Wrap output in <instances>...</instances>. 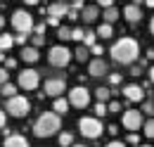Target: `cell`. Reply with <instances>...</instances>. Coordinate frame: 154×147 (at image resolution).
Here are the masks:
<instances>
[{
    "label": "cell",
    "instance_id": "4fadbf2b",
    "mask_svg": "<svg viewBox=\"0 0 154 147\" xmlns=\"http://www.w3.org/2000/svg\"><path fill=\"white\" fill-rule=\"evenodd\" d=\"M2 147H29V140L24 135H19V133H10V135H5Z\"/></svg>",
    "mask_w": 154,
    "mask_h": 147
},
{
    "label": "cell",
    "instance_id": "db71d44e",
    "mask_svg": "<svg viewBox=\"0 0 154 147\" xmlns=\"http://www.w3.org/2000/svg\"><path fill=\"white\" fill-rule=\"evenodd\" d=\"M140 147H152V145H140Z\"/></svg>",
    "mask_w": 154,
    "mask_h": 147
},
{
    "label": "cell",
    "instance_id": "d4e9b609",
    "mask_svg": "<svg viewBox=\"0 0 154 147\" xmlns=\"http://www.w3.org/2000/svg\"><path fill=\"white\" fill-rule=\"evenodd\" d=\"M59 145L62 147H71L74 145V135H71V133H59Z\"/></svg>",
    "mask_w": 154,
    "mask_h": 147
},
{
    "label": "cell",
    "instance_id": "ffe728a7",
    "mask_svg": "<svg viewBox=\"0 0 154 147\" xmlns=\"http://www.w3.org/2000/svg\"><path fill=\"white\" fill-rule=\"evenodd\" d=\"M102 17H104L107 24H114L116 19H119V10H116V7H107V10L102 12Z\"/></svg>",
    "mask_w": 154,
    "mask_h": 147
},
{
    "label": "cell",
    "instance_id": "8fae6325",
    "mask_svg": "<svg viewBox=\"0 0 154 147\" xmlns=\"http://www.w3.org/2000/svg\"><path fill=\"white\" fill-rule=\"evenodd\" d=\"M123 97H126L128 102H142V100H145V88L137 86V83H131V86L123 88Z\"/></svg>",
    "mask_w": 154,
    "mask_h": 147
},
{
    "label": "cell",
    "instance_id": "e575fe53",
    "mask_svg": "<svg viewBox=\"0 0 154 147\" xmlns=\"http://www.w3.org/2000/svg\"><path fill=\"white\" fill-rule=\"evenodd\" d=\"M43 43H45V36H36L33 33V48H40Z\"/></svg>",
    "mask_w": 154,
    "mask_h": 147
},
{
    "label": "cell",
    "instance_id": "f907efd6",
    "mask_svg": "<svg viewBox=\"0 0 154 147\" xmlns=\"http://www.w3.org/2000/svg\"><path fill=\"white\" fill-rule=\"evenodd\" d=\"M5 59H7V57H5V52L0 50V62H2V64H5Z\"/></svg>",
    "mask_w": 154,
    "mask_h": 147
},
{
    "label": "cell",
    "instance_id": "7c38bea8",
    "mask_svg": "<svg viewBox=\"0 0 154 147\" xmlns=\"http://www.w3.org/2000/svg\"><path fill=\"white\" fill-rule=\"evenodd\" d=\"M88 74H90V76H107V74H109V69H107V62H104L102 57L90 59V64H88Z\"/></svg>",
    "mask_w": 154,
    "mask_h": 147
},
{
    "label": "cell",
    "instance_id": "f5cc1de1",
    "mask_svg": "<svg viewBox=\"0 0 154 147\" xmlns=\"http://www.w3.org/2000/svg\"><path fill=\"white\" fill-rule=\"evenodd\" d=\"M71 147H85V145H71Z\"/></svg>",
    "mask_w": 154,
    "mask_h": 147
},
{
    "label": "cell",
    "instance_id": "6da1fadb",
    "mask_svg": "<svg viewBox=\"0 0 154 147\" xmlns=\"http://www.w3.org/2000/svg\"><path fill=\"white\" fill-rule=\"evenodd\" d=\"M112 59L119 64H135V59L140 57V48L135 38H121L112 45Z\"/></svg>",
    "mask_w": 154,
    "mask_h": 147
},
{
    "label": "cell",
    "instance_id": "f546056e",
    "mask_svg": "<svg viewBox=\"0 0 154 147\" xmlns=\"http://www.w3.org/2000/svg\"><path fill=\"white\" fill-rule=\"evenodd\" d=\"M83 38H85V31H83V29H74V31H71V40H81V43H83Z\"/></svg>",
    "mask_w": 154,
    "mask_h": 147
},
{
    "label": "cell",
    "instance_id": "2e32d148",
    "mask_svg": "<svg viewBox=\"0 0 154 147\" xmlns=\"http://www.w3.org/2000/svg\"><path fill=\"white\" fill-rule=\"evenodd\" d=\"M97 17H100L97 5H85V7L81 10V19H83V21H88V24H90V21H95Z\"/></svg>",
    "mask_w": 154,
    "mask_h": 147
},
{
    "label": "cell",
    "instance_id": "7a4b0ae2",
    "mask_svg": "<svg viewBox=\"0 0 154 147\" xmlns=\"http://www.w3.org/2000/svg\"><path fill=\"white\" fill-rule=\"evenodd\" d=\"M59 126H62V121H59L57 111H43L36 119V124H33V133L38 138H50V135H55L59 130Z\"/></svg>",
    "mask_w": 154,
    "mask_h": 147
},
{
    "label": "cell",
    "instance_id": "681fc988",
    "mask_svg": "<svg viewBox=\"0 0 154 147\" xmlns=\"http://www.w3.org/2000/svg\"><path fill=\"white\" fill-rule=\"evenodd\" d=\"M145 5H147V7H152V10H154V0H145Z\"/></svg>",
    "mask_w": 154,
    "mask_h": 147
},
{
    "label": "cell",
    "instance_id": "74e56055",
    "mask_svg": "<svg viewBox=\"0 0 154 147\" xmlns=\"http://www.w3.org/2000/svg\"><path fill=\"white\" fill-rule=\"evenodd\" d=\"M33 33H36V36H43V33H45V24H36V26H33Z\"/></svg>",
    "mask_w": 154,
    "mask_h": 147
},
{
    "label": "cell",
    "instance_id": "816d5d0a",
    "mask_svg": "<svg viewBox=\"0 0 154 147\" xmlns=\"http://www.w3.org/2000/svg\"><path fill=\"white\" fill-rule=\"evenodd\" d=\"M2 26H5V17L0 14V29H2Z\"/></svg>",
    "mask_w": 154,
    "mask_h": 147
},
{
    "label": "cell",
    "instance_id": "5bb4252c",
    "mask_svg": "<svg viewBox=\"0 0 154 147\" xmlns=\"http://www.w3.org/2000/svg\"><path fill=\"white\" fill-rule=\"evenodd\" d=\"M69 5H64V2H52L50 7H48V17H57V19H62V17H66L69 14Z\"/></svg>",
    "mask_w": 154,
    "mask_h": 147
},
{
    "label": "cell",
    "instance_id": "d6986e66",
    "mask_svg": "<svg viewBox=\"0 0 154 147\" xmlns=\"http://www.w3.org/2000/svg\"><path fill=\"white\" fill-rule=\"evenodd\" d=\"M97 36H100V38H112V36H114L112 24H107V21H104V24H100V26H97Z\"/></svg>",
    "mask_w": 154,
    "mask_h": 147
},
{
    "label": "cell",
    "instance_id": "9a60e30c",
    "mask_svg": "<svg viewBox=\"0 0 154 147\" xmlns=\"http://www.w3.org/2000/svg\"><path fill=\"white\" fill-rule=\"evenodd\" d=\"M123 17H126V21H131V24H137L140 17H142V12H140V7L133 2V5H126V7H123Z\"/></svg>",
    "mask_w": 154,
    "mask_h": 147
},
{
    "label": "cell",
    "instance_id": "1f68e13d",
    "mask_svg": "<svg viewBox=\"0 0 154 147\" xmlns=\"http://www.w3.org/2000/svg\"><path fill=\"white\" fill-rule=\"evenodd\" d=\"M5 83H7V69H5V67H0V88H2Z\"/></svg>",
    "mask_w": 154,
    "mask_h": 147
},
{
    "label": "cell",
    "instance_id": "603a6c76",
    "mask_svg": "<svg viewBox=\"0 0 154 147\" xmlns=\"http://www.w3.org/2000/svg\"><path fill=\"white\" fill-rule=\"evenodd\" d=\"M14 45V36H0V50L5 52V50H10Z\"/></svg>",
    "mask_w": 154,
    "mask_h": 147
},
{
    "label": "cell",
    "instance_id": "83f0119b",
    "mask_svg": "<svg viewBox=\"0 0 154 147\" xmlns=\"http://www.w3.org/2000/svg\"><path fill=\"white\" fill-rule=\"evenodd\" d=\"M95 114L97 116H104V114H109V107H107L104 102H97L95 105Z\"/></svg>",
    "mask_w": 154,
    "mask_h": 147
},
{
    "label": "cell",
    "instance_id": "cb8c5ba5",
    "mask_svg": "<svg viewBox=\"0 0 154 147\" xmlns=\"http://www.w3.org/2000/svg\"><path fill=\"white\" fill-rule=\"evenodd\" d=\"M71 31H74V29H69V26H59L57 29V38L59 40H71Z\"/></svg>",
    "mask_w": 154,
    "mask_h": 147
},
{
    "label": "cell",
    "instance_id": "b9f144b4",
    "mask_svg": "<svg viewBox=\"0 0 154 147\" xmlns=\"http://www.w3.org/2000/svg\"><path fill=\"white\" fill-rule=\"evenodd\" d=\"M48 24H50V26H55V29H59V19L57 17H48Z\"/></svg>",
    "mask_w": 154,
    "mask_h": 147
},
{
    "label": "cell",
    "instance_id": "d6a6232c",
    "mask_svg": "<svg viewBox=\"0 0 154 147\" xmlns=\"http://www.w3.org/2000/svg\"><path fill=\"white\" fill-rule=\"evenodd\" d=\"M126 142H128V145H137V142H140V138H137V133H131V135L126 138Z\"/></svg>",
    "mask_w": 154,
    "mask_h": 147
},
{
    "label": "cell",
    "instance_id": "52a82bcc",
    "mask_svg": "<svg viewBox=\"0 0 154 147\" xmlns=\"http://www.w3.org/2000/svg\"><path fill=\"white\" fill-rule=\"evenodd\" d=\"M69 102H71V107H76V109L88 107V105H90V92H88V88H85V86L71 88V90H69Z\"/></svg>",
    "mask_w": 154,
    "mask_h": 147
},
{
    "label": "cell",
    "instance_id": "f1b7e54d",
    "mask_svg": "<svg viewBox=\"0 0 154 147\" xmlns=\"http://www.w3.org/2000/svg\"><path fill=\"white\" fill-rule=\"evenodd\" d=\"M145 135H147V138H154V119L145 121Z\"/></svg>",
    "mask_w": 154,
    "mask_h": 147
},
{
    "label": "cell",
    "instance_id": "d590c367",
    "mask_svg": "<svg viewBox=\"0 0 154 147\" xmlns=\"http://www.w3.org/2000/svg\"><path fill=\"white\" fill-rule=\"evenodd\" d=\"M142 111H145V114H154V102H145V105H142Z\"/></svg>",
    "mask_w": 154,
    "mask_h": 147
},
{
    "label": "cell",
    "instance_id": "7dc6e473",
    "mask_svg": "<svg viewBox=\"0 0 154 147\" xmlns=\"http://www.w3.org/2000/svg\"><path fill=\"white\" fill-rule=\"evenodd\" d=\"M149 31H152V36H154V17L149 19Z\"/></svg>",
    "mask_w": 154,
    "mask_h": 147
},
{
    "label": "cell",
    "instance_id": "277c9868",
    "mask_svg": "<svg viewBox=\"0 0 154 147\" xmlns=\"http://www.w3.org/2000/svg\"><path fill=\"white\" fill-rule=\"evenodd\" d=\"M7 114L14 116V119H21L31 111V102L24 97V95H14V97H7Z\"/></svg>",
    "mask_w": 154,
    "mask_h": 147
},
{
    "label": "cell",
    "instance_id": "4316f807",
    "mask_svg": "<svg viewBox=\"0 0 154 147\" xmlns=\"http://www.w3.org/2000/svg\"><path fill=\"white\" fill-rule=\"evenodd\" d=\"M95 38H97V31H85V38H83V45L93 48V45H95Z\"/></svg>",
    "mask_w": 154,
    "mask_h": 147
},
{
    "label": "cell",
    "instance_id": "11a10c76",
    "mask_svg": "<svg viewBox=\"0 0 154 147\" xmlns=\"http://www.w3.org/2000/svg\"><path fill=\"white\" fill-rule=\"evenodd\" d=\"M137 2H142V0H135V5H137Z\"/></svg>",
    "mask_w": 154,
    "mask_h": 147
},
{
    "label": "cell",
    "instance_id": "7402d4cb",
    "mask_svg": "<svg viewBox=\"0 0 154 147\" xmlns=\"http://www.w3.org/2000/svg\"><path fill=\"white\" fill-rule=\"evenodd\" d=\"M88 45H81V48H76V52H74V57H76L78 62H88Z\"/></svg>",
    "mask_w": 154,
    "mask_h": 147
},
{
    "label": "cell",
    "instance_id": "f6af8a7d",
    "mask_svg": "<svg viewBox=\"0 0 154 147\" xmlns=\"http://www.w3.org/2000/svg\"><path fill=\"white\" fill-rule=\"evenodd\" d=\"M145 57H147V59H154V50H147V55H145Z\"/></svg>",
    "mask_w": 154,
    "mask_h": 147
},
{
    "label": "cell",
    "instance_id": "44dd1931",
    "mask_svg": "<svg viewBox=\"0 0 154 147\" xmlns=\"http://www.w3.org/2000/svg\"><path fill=\"white\" fill-rule=\"evenodd\" d=\"M109 95H112V90H109V88H104V86H100V88L95 90V97L100 100V102H107V100H109Z\"/></svg>",
    "mask_w": 154,
    "mask_h": 147
},
{
    "label": "cell",
    "instance_id": "c3c4849f",
    "mask_svg": "<svg viewBox=\"0 0 154 147\" xmlns=\"http://www.w3.org/2000/svg\"><path fill=\"white\" fill-rule=\"evenodd\" d=\"M24 2H26V5H38L40 0H24Z\"/></svg>",
    "mask_w": 154,
    "mask_h": 147
},
{
    "label": "cell",
    "instance_id": "5b68a950",
    "mask_svg": "<svg viewBox=\"0 0 154 147\" xmlns=\"http://www.w3.org/2000/svg\"><path fill=\"white\" fill-rule=\"evenodd\" d=\"M12 26H14L17 33H26V36H29L36 24H33V17H31L26 10H17V12L12 14Z\"/></svg>",
    "mask_w": 154,
    "mask_h": 147
},
{
    "label": "cell",
    "instance_id": "e0dca14e",
    "mask_svg": "<svg viewBox=\"0 0 154 147\" xmlns=\"http://www.w3.org/2000/svg\"><path fill=\"white\" fill-rule=\"evenodd\" d=\"M21 59L29 62V64L38 62V48H33V45H24V48H21Z\"/></svg>",
    "mask_w": 154,
    "mask_h": 147
},
{
    "label": "cell",
    "instance_id": "3957f363",
    "mask_svg": "<svg viewBox=\"0 0 154 147\" xmlns=\"http://www.w3.org/2000/svg\"><path fill=\"white\" fill-rule=\"evenodd\" d=\"M78 128H81V135L88 138V140H97L102 135V130H104L102 124H100V119H95V116H83L78 121Z\"/></svg>",
    "mask_w": 154,
    "mask_h": 147
},
{
    "label": "cell",
    "instance_id": "ba28073f",
    "mask_svg": "<svg viewBox=\"0 0 154 147\" xmlns=\"http://www.w3.org/2000/svg\"><path fill=\"white\" fill-rule=\"evenodd\" d=\"M38 83H40V74L36 69H24L19 74V88H24V90H36Z\"/></svg>",
    "mask_w": 154,
    "mask_h": 147
},
{
    "label": "cell",
    "instance_id": "30bf717a",
    "mask_svg": "<svg viewBox=\"0 0 154 147\" xmlns=\"http://www.w3.org/2000/svg\"><path fill=\"white\" fill-rule=\"evenodd\" d=\"M121 124H123V128H126V130H140V126H142V111H137V109L123 111Z\"/></svg>",
    "mask_w": 154,
    "mask_h": 147
},
{
    "label": "cell",
    "instance_id": "60d3db41",
    "mask_svg": "<svg viewBox=\"0 0 154 147\" xmlns=\"http://www.w3.org/2000/svg\"><path fill=\"white\" fill-rule=\"evenodd\" d=\"M90 52H93V55H102V52H104V50H102V45H93V48H90Z\"/></svg>",
    "mask_w": 154,
    "mask_h": 147
},
{
    "label": "cell",
    "instance_id": "836d02e7",
    "mask_svg": "<svg viewBox=\"0 0 154 147\" xmlns=\"http://www.w3.org/2000/svg\"><path fill=\"white\" fill-rule=\"evenodd\" d=\"M14 67H17V59L14 57H7L5 59V69H14Z\"/></svg>",
    "mask_w": 154,
    "mask_h": 147
},
{
    "label": "cell",
    "instance_id": "7bdbcfd3",
    "mask_svg": "<svg viewBox=\"0 0 154 147\" xmlns=\"http://www.w3.org/2000/svg\"><path fill=\"white\" fill-rule=\"evenodd\" d=\"M97 2H100L104 10H107V7H114V0H97Z\"/></svg>",
    "mask_w": 154,
    "mask_h": 147
},
{
    "label": "cell",
    "instance_id": "ac0fdd59",
    "mask_svg": "<svg viewBox=\"0 0 154 147\" xmlns=\"http://www.w3.org/2000/svg\"><path fill=\"white\" fill-rule=\"evenodd\" d=\"M69 100H64V97H55V105H52V111H57V114H66L69 111Z\"/></svg>",
    "mask_w": 154,
    "mask_h": 147
},
{
    "label": "cell",
    "instance_id": "8992f818",
    "mask_svg": "<svg viewBox=\"0 0 154 147\" xmlns=\"http://www.w3.org/2000/svg\"><path fill=\"white\" fill-rule=\"evenodd\" d=\"M71 57H74V52H71L69 48H64V45H55V48H50V55H48V62H50L52 67L62 69V67H66V64L71 62Z\"/></svg>",
    "mask_w": 154,
    "mask_h": 147
},
{
    "label": "cell",
    "instance_id": "ee69618b",
    "mask_svg": "<svg viewBox=\"0 0 154 147\" xmlns=\"http://www.w3.org/2000/svg\"><path fill=\"white\" fill-rule=\"evenodd\" d=\"M107 147H126V145H123V142H119V140H112Z\"/></svg>",
    "mask_w": 154,
    "mask_h": 147
},
{
    "label": "cell",
    "instance_id": "8d00e7d4",
    "mask_svg": "<svg viewBox=\"0 0 154 147\" xmlns=\"http://www.w3.org/2000/svg\"><path fill=\"white\" fill-rule=\"evenodd\" d=\"M26 33H19V36H14V43H17V45H26Z\"/></svg>",
    "mask_w": 154,
    "mask_h": 147
},
{
    "label": "cell",
    "instance_id": "bcb514c9",
    "mask_svg": "<svg viewBox=\"0 0 154 147\" xmlns=\"http://www.w3.org/2000/svg\"><path fill=\"white\" fill-rule=\"evenodd\" d=\"M149 81L154 83V67H149Z\"/></svg>",
    "mask_w": 154,
    "mask_h": 147
},
{
    "label": "cell",
    "instance_id": "f35d334b",
    "mask_svg": "<svg viewBox=\"0 0 154 147\" xmlns=\"http://www.w3.org/2000/svg\"><path fill=\"white\" fill-rule=\"evenodd\" d=\"M107 107H109V114H114V111H121V105H119V102H109Z\"/></svg>",
    "mask_w": 154,
    "mask_h": 147
},
{
    "label": "cell",
    "instance_id": "ab89813d",
    "mask_svg": "<svg viewBox=\"0 0 154 147\" xmlns=\"http://www.w3.org/2000/svg\"><path fill=\"white\" fill-rule=\"evenodd\" d=\"M5 124H7V114L0 109V130H5Z\"/></svg>",
    "mask_w": 154,
    "mask_h": 147
},
{
    "label": "cell",
    "instance_id": "9c48e42d",
    "mask_svg": "<svg viewBox=\"0 0 154 147\" xmlns=\"http://www.w3.org/2000/svg\"><path fill=\"white\" fill-rule=\"evenodd\" d=\"M64 88H66V81H64L62 76H55V78H48V81H45L43 92L50 95V97H59V95L64 92Z\"/></svg>",
    "mask_w": 154,
    "mask_h": 147
},
{
    "label": "cell",
    "instance_id": "484cf974",
    "mask_svg": "<svg viewBox=\"0 0 154 147\" xmlns=\"http://www.w3.org/2000/svg\"><path fill=\"white\" fill-rule=\"evenodd\" d=\"M0 92H2L5 97H14V95H17V88H14L12 83H5V86L0 88Z\"/></svg>",
    "mask_w": 154,
    "mask_h": 147
},
{
    "label": "cell",
    "instance_id": "4dcf8cb0",
    "mask_svg": "<svg viewBox=\"0 0 154 147\" xmlns=\"http://www.w3.org/2000/svg\"><path fill=\"white\" fill-rule=\"evenodd\" d=\"M107 78H109V86H119L121 83V74H109Z\"/></svg>",
    "mask_w": 154,
    "mask_h": 147
}]
</instances>
